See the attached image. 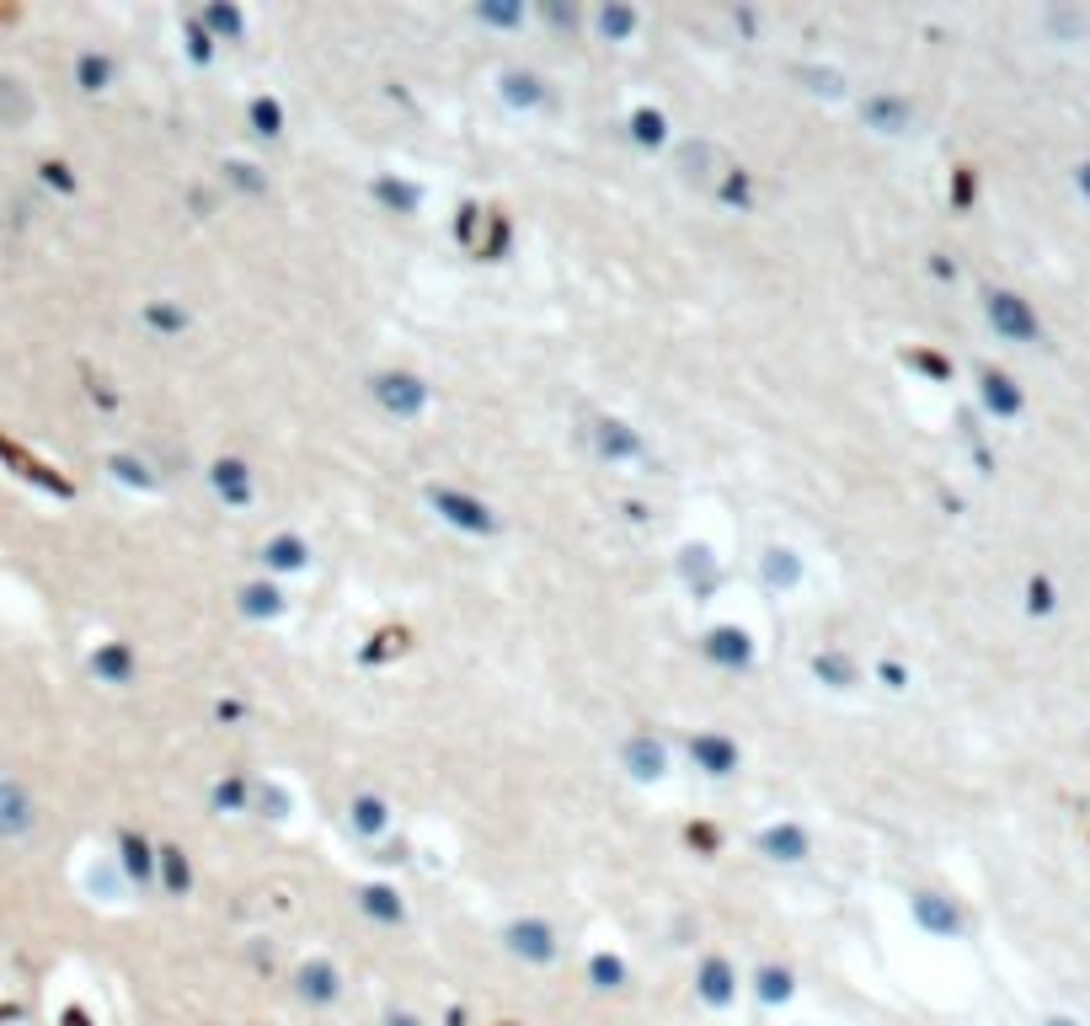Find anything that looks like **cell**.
Masks as SVG:
<instances>
[{
    "label": "cell",
    "instance_id": "cell-1",
    "mask_svg": "<svg viewBox=\"0 0 1090 1026\" xmlns=\"http://www.w3.org/2000/svg\"><path fill=\"white\" fill-rule=\"evenodd\" d=\"M27 823V813H22V797L17 791H6L0 786V829H22Z\"/></svg>",
    "mask_w": 1090,
    "mask_h": 1026
}]
</instances>
